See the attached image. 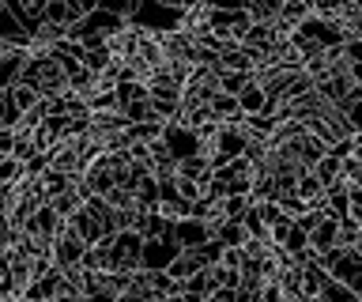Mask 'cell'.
Segmentation results:
<instances>
[{"label": "cell", "instance_id": "obj_1", "mask_svg": "<svg viewBox=\"0 0 362 302\" xmlns=\"http://www.w3.org/2000/svg\"><path fill=\"white\" fill-rule=\"evenodd\" d=\"M144 238L136 231H117L110 242V272H140Z\"/></svg>", "mask_w": 362, "mask_h": 302}, {"label": "cell", "instance_id": "obj_2", "mask_svg": "<svg viewBox=\"0 0 362 302\" xmlns=\"http://www.w3.org/2000/svg\"><path fill=\"white\" fill-rule=\"evenodd\" d=\"M321 265L328 268V276H332V279H339V284H347L355 295H362V253L336 250V253L321 257Z\"/></svg>", "mask_w": 362, "mask_h": 302}, {"label": "cell", "instance_id": "obj_3", "mask_svg": "<svg viewBox=\"0 0 362 302\" xmlns=\"http://www.w3.org/2000/svg\"><path fill=\"white\" fill-rule=\"evenodd\" d=\"M163 144L166 151L174 155V159H189V155H204V144H200V132L181 125V121H170V125H163Z\"/></svg>", "mask_w": 362, "mask_h": 302}, {"label": "cell", "instance_id": "obj_4", "mask_svg": "<svg viewBox=\"0 0 362 302\" xmlns=\"http://www.w3.org/2000/svg\"><path fill=\"white\" fill-rule=\"evenodd\" d=\"M83 257H87V245L79 242L72 234V227L64 223V231L53 238V268H61V272H64V268H79V265H83Z\"/></svg>", "mask_w": 362, "mask_h": 302}, {"label": "cell", "instance_id": "obj_5", "mask_svg": "<svg viewBox=\"0 0 362 302\" xmlns=\"http://www.w3.org/2000/svg\"><path fill=\"white\" fill-rule=\"evenodd\" d=\"M181 245L174 242V234L170 238H158V242H144V272H166L170 265L177 261Z\"/></svg>", "mask_w": 362, "mask_h": 302}, {"label": "cell", "instance_id": "obj_6", "mask_svg": "<svg viewBox=\"0 0 362 302\" xmlns=\"http://www.w3.org/2000/svg\"><path fill=\"white\" fill-rule=\"evenodd\" d=\"M174 242L181 245V250H197V245L211 242V231H208V223H204V219L189 216V219L174 223Z\"/></svg>", "mask_w": 362, "mask_h": 302}, {"label": "cell", "instance_id": "obj_7", "mask_svg": "<svg viewBox=\"0 0 362 302\" xmlns=\"http://www.w3.org/2000/svg\"><path fill=\"white\" fill-rule=\"evenodd\" d=\"M310 250L317 257H328L339 250V219H321L317 227L310 231Z\"/></svg>", "mask_w": 362, "mask_h": 302}, {"label": "cell", "instance_id": "obj_8", "mask_svg": "<svg viewBox=\"0 0 362 302\" xmlns=\"http://www.w3.org/2000/svg\"><path fill=\"white\" fill-rule=\"evenodd\" d=\"M136 234H140L144 242H158V238H170V234H174V223H170L163 211H140Z\"/></svg>", "mask_w": 362, "mask_h": 302}, {"label": "cell", "instance_id": "obj_9", "mask_svg": "<svg viewBox=\"0 0 362 302\" xmlns=\"http://www.w3.org/2000/svg\"><path fill=\"white\" fill-rule=\"evenodd\" d=\"M8 12L16 16L19 27L30 35V30L45 19V0H8Z\"/></svg>", "mask_w": 362, "mask_h": 302}, {"label": "cell", "instance_id": "obj_10", "mask_svg": "<svg viewBox=\"0 0 362 302\" xmlns=\"http://www.w3.org/2000/svg\"><path fill=\"white\" fill-rule=\"evenodd\" d=\"M23 69H27V50H11L0 57V91H11L23 80Z\"/></svg>", "mask_w": 362, "mask_h": 302}, {"label": "cell", "instance_id": "obj_11", "mask_svg": "<svg viewBox=\"0 0 362 302\" xmlns=\"http://www.w3.org/2000/svg\"><path fill=\"white\" fill-rule=\"evenodd\" d=\"M238 106H242V114H245V117L268 114V91L253 80V76H249V83L242 87V91H238Z\"/></svg>", "mask_w": 362, "mask_h": 302}, {"label": "cell", "instance_id": "obj_12", "mask_svg": "<svg viewBox=\"0 0 362 302\" xmlns=\"http://www.w3.org/2000/svg\"><path fill=\"white\" fill-rule=\"evenodd\" d=\"M204 268H208V265H204V257H200V250H181V253H177V261L170 265L166 272L174 276L177 284H189V279L197 276V272H204Z\"/></svg>", "mask_w": 362, "mask_h": 302}, {"label": "cell", "instance_id": "obj_13", "mask_svg": "<svg viewBox=\"0 0 362 302\" xmlns=\"http://www.w3.org/2000/svg\"><path fill=\"white\" fill-rule=\"evenodd\" d=\"M211 238L219 242L223 250H234V245H245L249 234H245V223H242V219H223L219 227L211 231Z\"/></svg>", "mask_w": 362, "mask_h": 302}, {"label": "cell", "instance_id": "obj_14", "mask_svg": "<svg viewBox=\"0 0 362 302\" xmlns=\"http://www.w3.org/2000/svg\"><path fill=\"white\" fill-rule=\"evenodd\" d=\"M151 291H155V302H166V298L185 295V284H177L170 272H151Z\"/></svg>", "mask_w": 362, "mask_h": 302}, {"label": "cell", "instance_id": "obj_15", "mask_svg": "<svg viewBox=\"0 0 362 302\" xmlns=\"http://www.w3.org/2000/svg\"><path fill=\"white\" fill-rule=\"evenodd\" d=\"M204 174H211L208 155H189V159L177 163V178H189V182H200Z\"/></svg>", "mask_w": 362, "mask_h": 302}, {"label": "cell", "instance_id": "obj_16", "mask_svg": "<svg viewBox=\"0 0 362 302\" xmlns=\"http://www.w3.org/2000/svg\"><path fill=\"white\" fill-rule=\"evenodd\" d=\"M339 170H344V163L332 159V155H325V159L313 166V178H317L325 189H332V185H339Z\"/></svg>", "mask_w": 362, "mask_h": 302}, {"label": "cell", "instance_id": "obj_17", "mask_svg": "<svg viewBox=\"0 0 362 302\" xmlns=\"http://www.w3.org/2000/svg\"><path fill=\"white\" fill-rule=\"evenodd\" d=\"M215 287H219V284H215V272H211V268H204V272H197V276L185 284V295H189V298H208Z\"/></svg>", "mask_w": 362, "mask_h": 302}, {"label": "cell", "instance_id": "obj_18", "mask_svg": "<svg viewBox=\"0 0 362 302\" xmlns=\"http://www.w3.org/2000/svg\"><path fill=\"white\" fill-rule=\"evenodd\" d=\"M211 114H215V121H219V125H223V121H234L238 114H242V106H238V98L234 95H215L211 98Z\"/></svg>", "mask_w": 362, "mask_h": 302}, {"label": "cell", "instance_id": "obj_19", "mask_svg": "<svg viewBox=\"0 0 362 302\" xmlns=\"http://www.w3.org/2000/svg\"><path fill=\"white\" fill-rule=\"evenodd\" d=\"M358 295H355V291H351L347 284H339V279H332V276H328L325 279V287H321V302H355Z\"/></svg>", "mask_w": 362, "mask_h": 302}, {"label": "cell", "instance_id": "obj_20", "mask_svg": "<svg viewBox=\"0 0 362 302\" xmlns=\"http://www.w3.org/2000/svg\"><path fill=\"white\" fill-rule=\"evenodd\" d=\"M11 103H16V110H19V114H30V110L34 106H42L45 103V98L38 95V91H30V87H11Z\"/></svg>", "mask_w": 362, "mask_h": 302}, {"label": "cell", "instance_id": "obj_21", "mask_svg": "<svg viewBox=\"0 0 362 302\" xmlns=\"http://www.w3.org/2000/svg\"><path fill=\"white\" fill-rule=\"evenodd\" d=\"M339 182H344L347 189H362V159H358V155H351V159H344Z\"/></svg>", "mask_w": 362, "mask_h": 302}, {"label": "cell", "instance_id": "obj_22", "mask_svg": "<svg viewBox=\"0 0 362 302\" xmlns=\"http://www.w3.org/2000/svg\"><path fill=\"white\" fill-rule=\"evenodd\" d=\"M211 272H215V284H219L223 291H238V284H242V272H238V268L211 265Z\"/></svg>", "mask_w": 362, "mask_h": 302}, {"label": "cell", "instance_id": "obj_23", "mask_svg": "<svg viewBox=\"0 0 362 302\" xmlns=\"http://www.w3.org/2000/svg\"><path fill=\"white\" fill-rule=\"evenodd\" d=\"M177 193H181V200H189V204H200L204 200L200 182H189V178H177Z\"/></svg>", "mask_w": 362, "mask_h": 302}, {"label": "cell", "instance_id": "obj_24", "mask_svg": "<svg viewBox=\"0 0 362 302\" xmlns=\"http://www.w3.org/2000/svg\"><path fill=\"white\" fill-rule=\"evenodd\" d=\"M249 204H253L249 197H226V219H245Z\"/></svg>", "mask_w": 362, "mask_h": 302}, {"label": "cell", "instance_id": "obj_25", "mask_svg": "<svg viewBox=\"0 0 362 302\" xmlns=\"http://www.w3.org/2000/svg\"><path fill=\"white\" fill-rule=\"evenodd\" d=\"M260 302H287V295H283V287L276 279H268V284L260 287Z\"/></svg>", "mask_w": 362, "mask_h": 302}, {"label": "cell", "instance_id": "obj_26", "mask_svg": "<svg viewBox=\"0 0 362 302\" xmlns=\"http://www.w3.org/2000/svg\"><path fill=\"white\" fill-rule=\"evenodd\" d=\"M219 265H223V268H238V272H242V245H234V250H223Z\"/></svg>", "mask_w": 362, "mask_h": 302}, {"label": "cell", "instance_id": "obj_27", "mask_svg": "<svg viewBox=\"0 0 362 302\" xmlns=\"http://www.w3.org/2000/svg\"><path fill=\"white\" fill-rule=\"evenodd\" d=\"M204 302H238V295H234V291H223V287H215V291H211V295L204 298Z\"/></svg>", "mask_w": 362, "mask_h": 302}, {"label": "cell", "instance_id": "obj_28", "mask_svg": "<svg viewBox=\"0 0 362 302\" xmlns=\"http://www.w3.org/2000/svg\"><path fill=\"white\" fill-rule=\"evenodd\" d=\"M83 302H117V295H113V291H90Z\"/></svg>", "mask_w": 362, "mask_h": 302}, {"label": "cell", "instance_id": "obj_29", "mask_svg": "<svg viewBox=\"0 0 362 302\" xmlns=\"http://www.w3.org/2000/svg\"><path fill=\"white\" fill-rule=\"evenodd\" d=\"M351 83H355L358 91H362V61H358V64H351Z\"/></svg>", "mask_w": 362, "mask_h": 302}, {"label": "cell", "instance_id": "obj_30", "mask_svg": "<svg viewBox=\"0 0 362 302\" xmlns=\"http://www.w3.org/2000/svg\"><path fill=\"white\" fill-rule=\"evenodd\" d=\"M53 302H83V295H72V291H61Z\"/></svg>", "mask_w": 362, "mask_h": 302}, {"label": "cell", "instance_id": "obj_31", "mask_svg": "<svg viewBox=\"0 0 362 302\" xmlns=\"http://www.w3.org/2000/svg\"><path fill=\"white\" fill-rule=\"evenodd\" d=\"M355 151H362V132H355Z\"/></svg>", "mask_w": 362, "mask_h": 302}, {"label": "cell", "instance_id": "obj_32", "mask_svg": "<svg viewBox=\"0 0 362 302\" xmlns=\"http://www.w3.org/2000/svg\"><path fill=\"white\" fill-rule=\"evenodd\" d=\"M302 302H321V295H305Z\"/></svg>", "mask_w": 362, "mask_h": 302}, {"label": "cell", "instance_id": "obj_33", "mask_svg": "<svg viewBox=\"0 0 362 302\" xmlns=\"http://www.w3.org/2000/svg\"><path fill=\"white\" fill-rule=\"evenodd\" d=\"M166 302H189V298H185V295H177V298H166Z\"/></svg>", "mask_w": 362, "mask_h": 302}, {"label": "cell", "instance_id": "obj_34", "mask_svg": "<svg viewBox=\"0 0 362 302\" xmlns=\"http://www.w3.org/2000/svg\"><path fill=\"white\" fill-rule=\"evenodd\" d=\"M0 12H4V0H0Z\"/></svg>", "mask_w": 362, "mask_h": 302}, {"label": "cell", "instance_id": "obj_35", "mask_svg": "<svg viewBox=\"0 0 362 302\" xmlns=\"http://www.w3.org/2000/svg\"><path fill=\"white\" fill-rule=\"evenodd\" d=\"M355 302H362V295H358V298H355Z\"/></svg>", "mask_w": 362, "mask_h": 302}]
</instances>
